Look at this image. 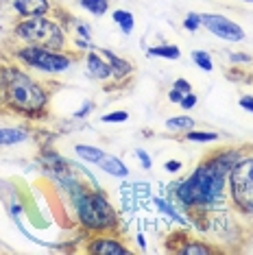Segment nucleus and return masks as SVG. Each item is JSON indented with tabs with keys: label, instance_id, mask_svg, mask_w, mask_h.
<instances>
[{
	"label": "nucleus",
	"instance_id": "6e6552de",
	"mask_svg": "<svg viewBox=\"0 0 253 255\" xmlns=\"http://www.w3.org/2000/svg\"><path fill=\"white\" fill-rule=\"evenodd\" d=\"M88 251L96 255H126L129 249L125 245H120V240H116L112 236H99V238H92V242L88 245Z\"/></svg>",
	"mask_w": 253,
	"mask_h": 255
},
{
	"label": "nucleus",
	"instance_id": "4be33fe9",
	"mask_svg": "<svg viewBox=\"0 0 253 255\" xmlns=\"http://www.w3.org/2000/svg\"><path fill=\"white\" fill-rule=\"evenodd\" d=\"M126 118H129L126 112H112V114H105L101 120L103 123H126Z\"/></svg>",
	"mask_w": 253,
	"mask_h": 255
},
{
	"label": "nucleus",
	"instance_id": "f257e3e1",
	"mask_svg": "<svg viewBox=\"0 0 253 255\" xmlns=\"http://www.w3.org/2000/svg\"><path fill=\"white\" fill-rule=\"evenodd\" d=\"M225 172L221 166H216L212 157H208L186 181L175 185V194L186 210L197 212H214L225 207Z\"/></svg>",
	"mask_w": 253,
	"mask_h": 255
},
{
	"label": "nucleus",
	"instance_id": "f03ea898",
	"mask_svg": "<svg viewBox=\"0 0 253 255\" xmlns=\"http://www.w3.org/2000/svg\"><path fill=\"white\" fill-rule=\"evenodd\" d=\"M0 90L4 103L13 112L24 114L28 118L42 116L48 105V92L44 90V85L22 72L18 66H0Z\"/></svg>",
	"mask_w": 253,
	"mask_h": 255
},
{
	"label": "nucleus",
	"instance_id": "412c9836",
	"mask_svg": "<svg viewBox=\"0 0 253 255\" xmlns=\"http://www.w3.org/2000/svg\"><path fill=\"white\" fill-rule=\"evenodd\" d=\"M192 61L197 63L201 70H205V72H212V68H214L212 57L208 53H203V50H194V53H192Z\"/></svg>",
	"mask_w": 253,
	"mask_h": 255
},
{
	"label": "nucleus",
	"instance_id": "393cba45",
	"mask_svg": "<svg viewBox=\"0 0 253 255\" xmlns=\"http://www.w3.org/2000/svg\"><path fill=\"white\" fill-rule=\"evenodd\" d=\"M135 155H137V159H140V164H142V166H144V170H151L153 161H151V157H148V155H146V150L137 148V150H135Z\"/></svg>",
	"mask_w": 253,
	"mask_h": 255
},
{
	"label": "nucleus",
	"instance_id": "9d476101",
	"mask_svg": "<svg viewBox=\"0 0 253 255\" xmlns=\"http://www.w3.org/2000/svg\"><path fill=\"white\" fill-rule=\"evenodd\" d=\"M88 72L94 79H109L112 77V66H109V61L101 59V50L99 53H90L88 55Z\"/></svg>",
	"mask_w": 253,
	"mask_h": 255
},
{
	"label": "nucleus",
	"instance_id": "c85d7f7f",
	"mask_svg": "<svg viewBox=\"0 0 253 255\" xmlns=\"http://www.w3.org/2000/svg\"><path fill=\"white\" fill-rule=\"evenodd\" d=\"M181 98H183V94H181L179 90L172 88V90L168 92V101H170V103H181Z\"/></svg>",
	"mask_w": 253,
	"mask_h": 255
},
{
	"label": "nucleus",
	"instance_id": "39448f33",
	"mask_svg": "<svg viewBox=\"0 0 253 255\" xmlns=\"http://www.w3.org/2000/svg\"><path fill=\"white\" fill-rule=\"evenodd\" d=\"M15 57L26 63V66L35 68L39 72H66L72 63V57L66 55L63 50H50V48H44V46H33V44H26L24 48H20Z\"/></svg>",
	"mask_w": 253,
	"mask_h": 255
},
{
	"label": "nucleus",
	"instance_id": "a211bd4d",
	"mask_svg": "<svg viewBox=\"0 0 253 255\" xmlns=\"http://www.w3.org/2000/svg\"><path fill=\"white\" fill-rule=\"evenodd\" d=\"M151 57H166V59H179L181 50L179 46H172V44H162V46H155V48L148 50Z\"/></svg>",
	"mask_w": 253,
	"mask_h": 255
},
{
	"label": "nucleus",
	"instance_id": "473e14b6",
	"mask_svg": "<svg viewBox=\"0 0 253 255\" xmlns=\"http://www.w3.org/2000/svg\"><path fill=\"white\" fill-rule=\"evenodd\" d=\"M92 107H94V105H92V103H85V105H83V109H81V112H77V114H74V118H83V116L85 114H88L90 112V109Z\"/></svg>",
	"mask_w": 253,
	"mask_h": 255
},
{
	"label": "nucleus",
	"instance_id": "1a4fd4ad",
	"mask_svg": "<svg viewBox=\"0 0 253 255\" xmlns=\"http://www.w3.org/2000/svg\"><path fill=\"white\" fill-rule=\"evenodd\" d=\"M11 7L22 18H39L50 11L48 0H11Z\"/></svg>",
	"mask_w": 253,
	"mask_h": 255
},
{
	"label": "nucleus",
	"instance_id": "9b49d317",
	"mask_svg": "<svg viewBox=\"0 0 253 255\" xmlns=\"http://www.w3.org/2000/svg\"><path fill=\"white\" fill-rule=\"evenodd\" d=\"M101 55L105 57V59L109 61V66H112V77H116V79H125V77H129L131 74V63L126 61V59H120V57H116L114 53H109L107 48H101Z\"/></svg>",
	"mask_w": 253,
	"mask_h": 255
},
{
	"label": "nucleus",
	"instance_id": "20e7f679",
	"mask_svg": "<svg viewBox=\"0 0 253 255\" xmlns=\"http://www.w3.org/2000/svg\"><path fill=\"white\" fill-rule=\"evenodd\" d=\"M13 35L26 44L44 46L50 50H63L66 48V33L57 22L46 20L44 15L39 18H24L13 26Z\"/></svg>",
	"mask_w": 253,
	"mask_h": 255
},
{
	"label": "nucleus",
	"instance_id": "5701e85b",
	"mask_svg": "<svg viewBox=\"0 0 253 255\" xmlns=\"http://www.w3.org/2000/svg\"><path fill=\"white\" fill-rule=\"evenodd\" d=\"M183 26L188 28V31H197V28L201 26V15L197 13H188L186 20H183Z\"/></svg>",
	"mask_w": 253,
	"mask_h": 255
},
{
	"label": "nucleus",
	"instance_id": "6ab92c4d",
	"mask_svg": "<svg viewBox=\"0 0 253 255\" xmlns=\"http://www.w3.org/2000/svg\"><path fill=\"white\" fill-rule=\"evenodd\" d=\"M77 2L92 15H103L109 9V0H77Z\"/></svg>",
	"mask_w": 253,
	"mask_h": 255
},
{
	"label": "nucleus",
	"instance_id": "7ed1b4c3",
	"mask_svg": "<svg viewBox=\"0 0 253 255\" xmlns=\"http://www.w3.org/2000/svg\"><path fill=\"white\" fill-rule=\"evenodd\" d=\"M74 205H77L79 223L88 231L105 234V231H114L118 227L116 210L101 190L85 192L81 190V185H74Z\"/></svg>",
	"mask_w": 253,
	"mask_h": 255
},
{
	"label": "nucleus",
	"instance_id": "2eb2a0df",
	"mask_svg": "<svg viewBox=\"0 0 253 255\" xmlns=\"http://www.w3.org/2000/svg\"><path fill=\"white\" fill-rule=\"evenodd\" d=\"M77 155L81 159H85V161H92V164H99V161L103 159V150L101 148H96V146H88V144H77Z\"/></svg>",
	"mask_w": 253,
	"mask_h": 255
},
{
	"label": "nucleus",
	"instance_id": "b1692460",
	"mask_svg": "<svg viewBox=\"0 0 253 255\" xmlns=\"http://www.w3.org/2000/svg\"><path fill=\"white\" fill-rule=\"evenodd\" d=\"M157 205H159V210H162V212H166V214H168L170 218H175V220H179V223H183V220H181V216H179V214H177L175 210H172V207H170V205H168V203H166V201H157Z\"/></svg>",
	"mask_w": 253,
	"mask_h": 255
},
{
	"label": "nucleus",
	"instance_id": "ddd939ff",
	"mask_svg": "<svg viewBox=\"0 0 253 255\" xmlns=\"http://www.w3.org/2000/svg\"><path fill=\"white\" fill-rule=\"evenodd\" d=\"M24 140H26L24 129H13V127L0 129V146H11V144H20Z\"/></svg>",
	"mask_w": 253,
	"mask_h": 255
},
{
	"label": "nucleus",
	"instance_id": "aec40b11",
	"mask_svg": "<svg viewBox=\"0 0 253 255\" xmlns=\"http://www.w3.org/2000/svg\"><path fill=\"white\" fill-rule=\"evenodd\" d=\"M186 140H188V142H216V140H218V133H214V131L190 129V131L186 133Z\"/></svg>",
	"mask_w": 253,
	"mask_h": 255
},
{
	"label": "nucleus",
	"instance_id": "f3484780",
	"mask_svg": "<svg viewBox=\"0 0 253 255\" xmlns=\"http://www.w3.org/2000/svg\"><path fill=\"white\" fill-rule=\"evenodd\" d=\"M166 129L170 131H190L194 129V120L190 116H172L166 120Z\"/></svg>",
	"mask_w": 253,
	"mask_h": 255
},
{
	"label": "nucleus",
	"instance_id": "72a5a7b5",
	"mask_svg": "<svg viewBox=\"0 0 253 255\" xmlns=\"http://www.w3.org/2000/svg\"><path fill=\"white\" fill-rule=\"evenodd\" d=\"M4 103V98H2V90H0V105H2Z\"/></svg>",
	"mask_w": 253,
	"mask_h": 255
},
{
	"label": "nucleus",
	"instance_id": "2f4dec72",
	"mask_svg": "<svg viewBox=\"0 0 253 255\" xmlns=\"http://www.w3.org/2000/svg\"><path fill=\"white\" fill-rule=\"evenodd\" d=\"M229 57H232V61H240V63H249V61H251L249 55H238V53H234V55H229Z\"/></svg>",
	"mask_w": 253,
	"mask_h": 255
},
{
	"label": "nucleus",
	"instance_id": "f8f14e48",
	"mask_svg": "<svg viewBox=\"0 0 253 255\" xmlns=\"http://www.w3.org/2000/svg\"><path fill=\"white\" fill-rule=\"evenodd\" d=\"M99 166L107 172V175H112V177L125 179L126 175H129V168H126L118 157H114V155H103V159L99 161Z\"/></svg>",
	"mask_w": 253,
	"mask_h": 255
},
{
	"label": "nucleus",
	"instance_id": "bb28decb",
	"mask_svg": "<svg viewBox=\"0 0 253 255\" xmlns=\"http://www.w3.org/2000/svg\"><path fill=\"white\" fill-rule=\"evenodd\" d=\"M175 90H179L181 94L186 96V94H190V83H188L186 79H177L175 81Z\"/></svg>",
	"mask_w": 253,
	"mask_h": 255
},
{
	"label": "nucleus",
	"instance_id": "7c9ffc66",
	"mask_svg": "<svg viewBox=\"0 0 253 255\" xmlns=\"http://www.w3.org/2000/svg\"><path fill=\"white\" fill-rule=\"evenodd\" d=\"M166 170H168V172H177V170H181V164H179V161H166Z\"/></svg>",
	"mask_w": 253,
	"mask_h": 255
},
{
	"label": "nucleus",
	"instance_id": "4468645a",
	"mask_svg": "<svg viewBox=\"0 0 253 255\" xmlns=\"http://www.w3.org/2000/svg\"><path fill=\"white\" fill-rule=\"evenodd\" d=\"M214 251H216L214 247L201 245V242H197V240H186V245L177 247V253H183V255H210Z\"/></svg>",
	"mask_w": 253,
	"mask_h": 255
},
{
	"label": "nucleus",
	"instance_id": "dca6fc26",
	"mask_svg": "<svg viewBox=\"0 0 253 255\" xmlns=\"http://www.w3.org/2000/svg\"><path fill=\"white\" fill-rule=\"evenodd\" d=\"M114 22L123 28V33H126L129 35L131 31H133V26H135V20H133V13H129V11H125V9H118V11H114Z\"/></svg>",
	"mask_w": 253,
	"mask_h": 255
},
{
	"label": "nucleus",
	"instance_id": "423d86ee",
	"mask_svg": "<svg viewBox=\"0 0 253 255\" xmlns=\"http://www.w3.org/2000/svg\"><path fill=\"white\" fill-rule=\"evenodd\" d=\"M227 179L234 205L245 214H253V157L240 159Z\"/></svg>",
	"mask_w": 253,
	"mask_h": 255
},
{
	"label": "nucleus",
	"instance_id": "cd10ccee",
	"mask_svg": "<svg viewBox=\"0 0 253 255\" xmlns=\"http://www.w3.org/2000/svg\"><path fill=\"white\" fill-rule=\"evenodd\" d=\"M240 107L253 114V96H243V98H240Z\"/></svg>",
	"mask_w": 253,
	"mask_h": 255
},
{
	"label": "nucleus",
	"instance_id": "a878e982",
	"mask_svg": "<svg viewBox=\"0 0 253 255\" xmlns=\"http://www.w3.org/2000/svg\"><path fill=\"white\" fill-rule=\"evenodd\" d=\"M179 105H181L183 109H192L194 105H197V96H194L192 92H190V94H186V96L181 98V103H179Z\"/></svg>",
	"mask_w": 253,
	"mask_h": 255
},
{
	"label": "nucleus",
	"instance_id": "0eeeda50",
	"mask_svg": "<svg viewBox=\"0 0 253 255\" xmlns=\"http://www.w3.org/2000/svg\"><path fill=\"white\" fill-rule=\"evenodd\" d=\"M201 24H203L212 35L227 39V42H240L245 39V31L240 24H236L225 15H218V13H203L201 15Z\"/></svg>",
	"mask_w": 253,
	"mask_h": 255
},
{
	"label": "nucleus",
	"instance_id": "c756f323",
	"mask_svg": "<svg viewBox=\"0 0 253 255\" xmlns=\"http://www.w3.org/2000/svg\"><path fill=\"white\" fill-rule=\"evenodd\" d=\"M74 26L79 28V35H81V37H90V28L85 26L83 22H74Z\"/></svg>",
	"mask_w": 253,
	"mask_h": 255
}]
</instances>
